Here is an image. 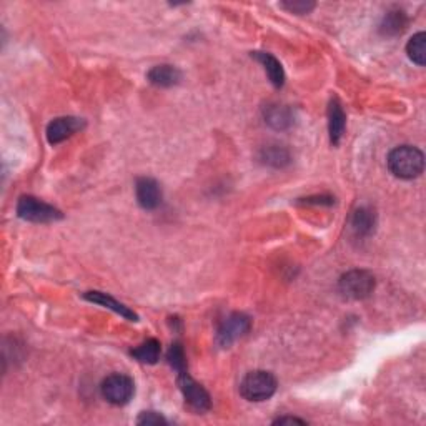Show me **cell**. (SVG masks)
<instances>
[{"label":"cell","mask_w":426,"mask_h":426,"mask_svg":"<svg viewBox=\"0 0 426 426\" xmlns=\"http://www.w3.org/2000/svg\"><path fill=\"white\" fill-rule=\"evenodd\" d=\"M388 169L395 177L411 180L420 177L425 169V155L420 148L402 145L388 155Z\"/></svg>","instance_id":"6da1fadb"},{"label":"cell","mask_w":426,"mask_h":426,"mask_svg":"<svg viewBox=\"0 0 426 426\" xmlns=\"http://www.w3.org/2000/svg\"><path fill=\"white\" fill-rule=\"evenodd\" d=\"M276 378L270 371H250L240 383V393L241 397L248 402L260 403L265 399H270L276 392Z\"/></svg>","instance_id":"7a4b0ae2"},{"label":"cell","mask_w":426,"mask_h":426,"mask_svg":"<svg viewBox=\"0 0 426 426\" xmlns=\"http://www.w3.org/2000/svg\"><path fill=\"white\" fill-rule=\"evenodd\" d=\"M17 215L27 222L34 223H48L60 220L64 217L62 212L55 206L45 204V201L35 199V197H22L17 204Z\"/></svg>","instance_id":"3957f363"},{"label":"cell","mask_w":426,"mask_h":426,"mask_svg":"<svg viewBox=\"0 0 426 426\" xmlns=\"http://www.w3.org/2000/svg\"><path fill=\"white\" fill-rule=\"evenodd\" d=\"M340 292L350 300H363L375 290V278L367 270H351L340 278Z\"/></svg>","instance_id":"277c9868"},{"label":"cell","mask_w":426,"mask_h":426,"mask_svg":"<svg viewBox=\"0 0 426 426\" xmlns=\"http://www.w3.org/2000/svg\"><path fill=\"white\" fill-rule=\"evenodd\" d=\"M100 392H102L104 398L108 403H112L115 406H122L127 405L132 397H134L135 383L130 376L122 375V373H113V375L107 376L102 381Z\"/></svg>","instance_id":"5b68a950"},{"label":"cell","mask_w":426,"mask_h":426,"mask_svg":"<svg viewBox=\"0 0 426 426\" xmlns=\"http://www.w3.org/2000/svg\"><path fill=\"white\" fill-rule=\"evenodd\" d=\"M178 386L182 390L185 403L197 413H205L212 408V399L204 386L197 383L187 371L178 373Z\"/></svg>","instance_id":"8992f818"},{"label":"cell","mask_w":426,"mask_h":426,"mask_svg":"<svg viewBox=\"0 0 426 426\" xmlns=\"http://www.w3.org/2000/svg\"><path fill=\"white\" fill-rule=\"evenodd\" d=\"M250 328H252V320H250L247 315L243 313L230 315L228 318H225V322L220 325V328H218L217 333L218 345L227 348V346H230L234 341L239 340V338L247 335Z\"/></svg>","instance_id":"52a82bcc"},{"label":"cell","mask_w":426,"mask_h":426,"mask_svg":"<svg viewBox=\"0 0 426 426\" xmlns=\"http://www.w3.org/2000/svg\"><path fill=\"white\" fill-rule=\"evenodd\" d=\"M83 127V122L80 118L76 117H60L52 120L47 127V140L48 143L57 145L69 137H72L76 132H78Z\"/></svg>","instance_id":"ba28073f"},{"label":"cell","mask_w":426,"mask_h":426,"mask_svg":"<svg viewBox=\"0 0 426 426\" xmlns=\"http://www.w3.org/2000/svg\"><path fill=\"white\" fill-rule=\"evenodd\" d=\"M135 193H137L139 205L145 210H155L162 204V188L153 178H139L137 185H135Z\"/></svg>","instance_id":"9c48e42d"},{"label":"cell","mask_w":426,"mask_h":426,"mask_svg":"<svg viewBox=\"0 0 426 426\" xmlns=\"http://www.w3.org/2000/svg\"><path fill=\"white\" fill-rule=\"evenodd\" d=\"M83 298H85L87 301H92V303H97V305H102L105 306V308H111L115 311V313H118L120 316H124V318L130 320V322H137L139 316L135 311H132L129 306L124 305V303L117 301L115 298H112L111 295H107V293H102V292H87L85 295H83Z\"/></svg>","instance_id":"30bf717a"},{"label":"cell","mask_w":426,"mask_h":426,"mask_svg":"<svg viewBox=\"0 0 426 426\" xmlns=\"http://www.w3.org/2000/svg\"><path fill=\"white\" fill-rule=\"evenodd\" d=\"M345 125L346 115L343 108H341V105L336 99H333L330 105H328V132H330V140L333 145L340 143V140L345 134Z\"/></svg>","instance_id":"8fae6325"},{"label":"cell","mask_w":426,"mask_h":426,"mask_svg":"<svg viewBox=\"0 0 426 426\" xmlns=\"http://www.w3.org/2000/svg\"><path fill=\"white\" fill-rule=\"evenodd\" d=\"M147 78L155 87H173L182 78V72L173 65H157L148 72Z\"/></svg>","instance_id":"7c38bea8"},{"label":"cell","mask_w":426,"mask_h":426,"mask_svg":"<svg viewBox=\"0 0 426 426\" xmlns=\"http://www.w3.org/2000/svg\"><path fill=\"white\" fill-rule=\"evenodd\" d=\"M252 57H255L263 65V69H265L267 76H269L270 82L274 83L275 89H282L285 83V72L282 64L271 54H267V52H255Z\"/></svg>","instance_id":"4fadbf2b"},{"label":"cell","mask_w":426,"mask_h":426,"mask_svg":"<svg viewBox=\"0 0 426 426\" xmlns=\"http://www.w3.org/2000/svg\"><path fill=\"white\" fill-rule=\"evenodd\" d=\"M376 227V215L368 206H362L351 217V230L357 236H368Z\"/></svg>","instance_id":"5bb4252c"},{"label":"cell","mask_w":426,"mask_h":426,"mask_svg":"<svg viewBox=\"0 0 426 426\" xmlns=\"http://www.w3.org/2000/svg\"><path fill=\"white\" fill-rule=\"evenodd\" d=\"M263 115H265L267 124L275 130H285L293 124L292 111L280 104L269 105V107L265 108V112H263Z\"/></svg>","instance_id":"9a60e30c"},{"label":"cell","mask_w":426,"mask_h":426,"mask_svg":"<svg viewBox=\"0 0 426 426\" xmlns=\"http://www.w3.org/2000/svg\"><path fill=\"white\" fill-rule=\"evenodd\" d=\"M160 353H162V345L160 341L155 340V338H150V340L143 341L142 345L130 351V355L137 360V362L147 364H155L158 362V358H160Z\"/></svg>","instance_id":"2e32d148"},{"label":"cell","mask_w":426,"mask_h":426,"mask_svg":"<svg viewBox=\"0 0 426 426\" xmlns=\"http://www.w3.org/2000/svg\"><path fill=\"white\" fill-rule=\"evenodd\" d=\"M408 19L403 10H392L385 15L380 30L383 35H398L406 29Z\"/></svg>","instance_id":"e0dca14e"},{"label":"cell","mask_w":426,"mask_h":426,"mask_svg":"<svg viewBox=\"0 0 426 426\" xmlns=\"http://www.w3.org/2000/svg\"><path fill=\"white\" fill-rule=\"evenodd\" d=\"M406 54L410 57L411 62H415L420 67L426 64V34L418 32L413 35L410 42L406 43Z\"/></svg>","instance_id":"ac0fdd59"},{"label":"cell","mask_w":426,"mask_h":426,"mask_svg":"<svg viewBox=\"0 0 426 426\" xmlns=\"http://www.w3.org/2000/svg\"><path fill=\"white\" fill-rule=\"evenodd\" d=\"M260 158L263 164L275 166V169H282V166L290 164V153L285 150L283 147H278V145H271V147L263 148Z\"/></svg>","instance_id":"d6986e66"},{"label":"cell","mask_w":426,"mask_h":426,"mask_svg":"<svg viewBox=\"0 0 426 426\" xmlns=\"http://www.w3.org/2000/svg\"><path fill=\"white\" fill-rule=\"evenodd\" d=\"M169 363L177 370L178 373L187 371V357L183 346L180 343H173L169 350Z\"/></svg>","instance_id":"ffe728a7"},{"label":"cell","mask_w":426,"mask_h":426,"mask_svg":"<svg viewBox=\"0 0 426 426\" xmlns=\"http://www.w3.org/2000/svg\"><path fill=\"white\" fill-rule=\"evenodd\" d=\"M282 7L293 14H308L315 8L313 2H305V0H290V2H282Z\"/></svg>","instance_id":"44dd1931"},{"label":"cell","mask_w":426,"mask_h":426,"mask_svg":"<svg viewBox=\"0 0 426 426\" xmlns=\"http://www.w3.org/2000/svg\"><path fill=\"white\" fill-rule=\"evenodd\" d=\"M137 425H166V420L157 411H143L137 418Z\"/></svg>","instance_id":"7402d4cb"},{"label":"cell","mask_w":426,"mask_h":426,"mask_svg":"<svg viewBox=\"0 0 426 426\" xmlns=\"http://www.w3.org/2000/svg\"><path fill=\"white\" fill-rule=\"evenodd\" d=\"M287 423H298V425H305V420L300 418H292V416H282V418H276L274 421V425H287Z\"/></svg>","instance_id":"603a6c76"}]
</instances>
